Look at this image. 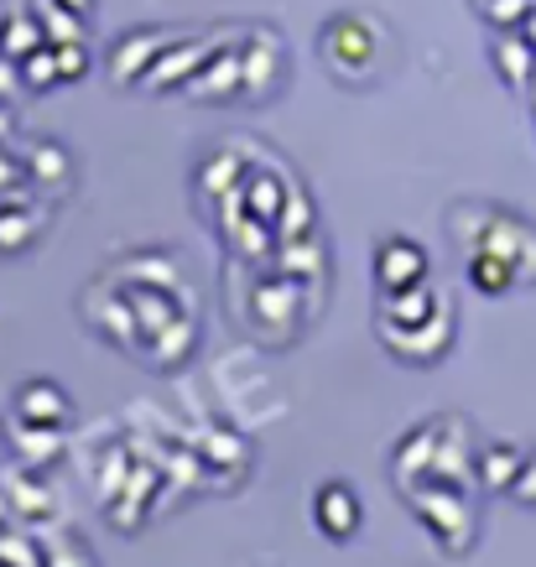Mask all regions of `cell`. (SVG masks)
Returning a JSON list of instances; mask_svg holds the SVG:
<instances>
[{
	"mask_svg": "<svg viewBox=\"0 0 536 567\" xmlns=\"http://www.w3.org/2000/svg\"><path fill=\"white\" fill-rule=\"evenodd\" d=\"M468 214L480 224L474 235H464L468 250H495V256H505L516 266L520 281H536V224L516 219V214H505V208H485V204H468Z\"/></svg>",
	"mask_w": 536,
	"mask_h": 567,
	"instance_id": "cell-2",
	"label": "cell"
},
{
	"mask_svg": "<svg viewBox=\"0 0 536 567\" xmlns=\"http://www.w3.org/2000/svg\"><path fill=\"white\" fill-rule=\"evenodd\" d=\"M375 281L381 292H396V287H412V281H427V250L406 235H391L375 250Z\"/></svg>",
	"mask_w": 536,
	"mask_h": 567,
	"instance_id": "cell-5",
	"label": "cell"
},
{
	"mask_svg": "<svg viewBox=\"0 0 536 567\" xmlns=\"http://www.w3.org/2000/svg\"><path fill=\"white\" fill-rule=\"evenodd\" d=\"M412 505L427 516V526L443 536L449 551H464L474 542V511L458 499V489H443V505H433V495H412Z\"/></svg>",
	"mask_w": 536,
	"mask_h": 567,
	"instance_id": "cell-7",
	"label": "cell"
},
{
	"mask_svg": "<svg viewBox=\"0 0 536 567\" xmlns=\"http://www.w3.org/2000/svg\"><path fill=\"white\" fill-rule=\"evenodd\" d=\"M381 48H391V27L370 11H339L318 32V58L344 89H370L381 79Z\"/></svg>",
	"mask_w": 536,
	"mask_h": 567,
	"instance_id": "cell-1",
	"label": "cell"
},
{
	"mask_svg": "<svg viewBox=\"0 0 536 567\" xmlns=\"http://www.w3.org/2000/svg\"><path fill=\"white\" fill-rule=\"evenodd\" d=\"M312 520H318V532L323 536L349 542V536L360 532V520H364V505H360V495H354V484H344V480L323 484L318 499H312Z\"/></svg>",
	"mask_w": 536,
	"mask_h": 567,
	"instance_id": "cell-3",
	"label": "cell"
},
{
	"mask_svg": "<svg viewBox=\"0 0 536 567\" xmlns=\"http://www.w3.org/2000/svg\"><path fill=\"white\" fill-rule=\"evenodd\" d=\"M520 464H526V453H520L516 443H489L485 453H480V484H485L489 495H511Z\"/></svg>",
	"mask_w": 536,
	"mask_h": 567,
	"instance_id": "cell-8",
	"label": "cell"
},
{
	"mask_svg": "<svg viewBox=\"0 0 536 567\" xmlns=\"http://www.w3.org/2000/svg\"><path fill=\"white\" fill-rule=\"evenodd\" d=\"M437 308H443V297L427 281H412V287H396V292L381 297V328L385 333H406V328L427 323Z\"/></svg>",
	"mask_w": 536,
	"mask_h": 567,
	"instance_id": "cell-6",
	"label": "cell"
},
{
	"mask_svg": "<svg viewBox=\"0 0 536 567\" xmlns=\"http://www.w3.org/2000/svg\"><path fill=\"white\" fill-rule=\"evenodd\" d=\"M17 422L21 427H42V432H58L63 422H69V391L63 385H52V380H27L17 391Z\"/></svg>",
	"mask_w": 536,
	"mask_h": 567,
	"instance_id": "cell-4",
	"label": "cell"
},
{
	"mask_svg": "<svg viewBox=\"0 0 536 567\" xmlns=\"http://www.w3.org/2000/svg\"><path fill=\"white\" fill-rule=\"evenodd\" d=\"M468 281H474V292L501 297L520 281V271L505 256H495V250H468Z\"/></svg>",
	"mask_w": 536,
	"mask_h": 567,
	"instance_id": "cell-9",
	"label": "cell"
},
{
	"mask_svg": "<svg viewBox=\"0 0 536 567\" xmlns=\"http://www.w3.org/2000/svg\"><path fill=\"white\" fill-rule=\"evenodd\" d=\"M511 495H516L520 505H532V511H536V447L526 453V464H520L516 484H511Z\"/></svg>",
	"mask_w": 536,
	"mask_h": 567,
	"instance_id": "cell-10",
	"label": "cell"
}]
</instances>
